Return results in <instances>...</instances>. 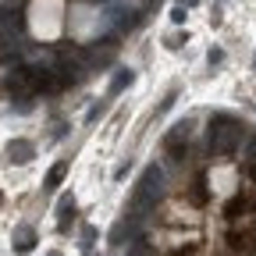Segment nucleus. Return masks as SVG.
I'll return each mask as SVG.
<instances>
[{
    "label": "nucleus",
    "instance_id": "39448f33",
    "mask_svg": "<svg viewBox=\"0 0 256 256\" xmlns=\"http://www.w3.org/2000/svg\"><path fill=\"white\" fill-rule=\"evenodd\" d=\"M32 246H36V232L28 224H18L14 228V252H32Z\"/></svg>",
    "mask_w": 256,
    "mask_h": 256
},
{
    "label": "nucleus",
    "instance_id": "423d86ee",
    "mask_svg": "<svg viewBox=\"0 0 256 256\" xmlns=\"http://www.w3.org/2000/svg\"><path fill=\"white\" fill-rule=\"evenodd\" d=\"M32 153H36V146H32L28 139H14L8 146V156L14 160V164H25V160H32Z\"/></svg>",
    "mask_w": 256,
    "mask_h": 256
},
{
    "label": "nucleus",
    "instance_id": "f8f14e48",
    "mask_svg": "<svg viewBox=\"0 0 256 256\" xmlns=\"http://www.w3.org/2000/svg\"><path fill=\"white\" fill-rule=\"evenodd\" d=\"M46 256H60V249H50V252H46Z\"/></svg>",
    "mask_w": 256,
    "mask_h": 256
},
{
    "label": "nucleus",
    "instance_id": "0eeeda50",
    "mask_svg": "<svg viewBox=\"0 0 256 256\" xmlns=\"http://www.w3.org/2000/svg\"><path fill=\"white\" fill-rule=\"evenodd\" d=\"M64 174H68V160H57V164L50 168V174H46V182H43V188H46V192H54V188H60V182H64Z\"/></svg>",
    "mask_w": 256,
    "mask_h": 256
},
{
    "label": "nucleus",
    "instance_id": "f257e3e1",
    "mask_svg": "<svg viewBox=\"0 0 256 256\" xmlns=\"http://www.w3.org/2000/svg\"><path fill=\"white\" fill-rule=\"evenodd\" d=\"M25 22H28V32L36 40L54 43L64 32V25H68V8H64V0H28Z\"/></svg>",
    "mask_w": 256,
    "mask_h": 256
},
{
    "label": "nucleus",
    "instance_id": "1a4fd4ad",
    "mask_svg": "<svg viewBox=\"0 0 256 256\" xmlns=\"http://www.w3.org/2000/svg\"><path fill=\"white\" fill-rule=\"evenodd\" d=\"M132 78H136V75H132V72H121V75H118V78H114V86H110V96H118V92H121V89H124V86H132Z\"/></svg>",
    "mask_w": 256,
    "mask_h": 256
},
{
    "label": "nucleus",
    "instance_id": "7ed1b4c3",
    "mask_svg": "<svg viewBox=\"0 0 256 256\" xmlns=\"http://www.w3.org/2000/svg\"><path fill=\"white\" fill-rule=\"evenodd\" d=\"M100 28H104V11L96 4H89V0H75V4H72V18H68L72 40L89 46V43L100 40Z\"/></svg>",
    "mask_w": 256,
    "mask_h": 256
},
{
    "label": "nucleus",
    "instance_id": "ddd939ff",
    "mask_svg": "<svg viewBox=\"0 0 256 256\" xmlns=\"http://www.w3.org/2000/svg\"><path fill=\"white\" fill-rule=\"evenodd\" d=\"M0 203H4V192H0Z\"/></svg>",
    "mask_w": 256,
    "mask_h": 256
},
{
    "label": "nucleus",
    "instance_id": "20e7f679",
    "mask_svg": "<svg viewBox=\"0 0 256 256\" xmlns=\"http://www.w3.org/2000/svg\"><path fill=\"white\" fill-rule=\"evenodd\" d=\"M72 220H75V200L72 196H60V203H57V228L68 232Z\"/></svg>",
    "mask_w": 256,
    "mask_h": 256
},
{
    "label": "nucleus",
    "instance_id": "9d476101",
    "mask_svg": "<svg viewBox=\"0 0 256 256\" xmlns=\"http://www.w3.org/2000/svg\"><path fill=\"white\" fill-rule=\"evenodd\" d=\"M238 214H246V200H242V196H235V200L228 203V217H238Z\"/></svg>",
    "mask_w": 256,
    "mask_h": 256
},
{
    "label": "nucleus",
    "instance_id": "6e6552de",
    "mask_svg": "<svg viewBox=\"0 0 256 256\" xmlns=\"http://www.w3.org/2000/svg\"><path fill=\"white\" fill-rule=\"evenodd\" d=\"M206 200H210L206 182H192V188H188V203H192V206H203Z\"/></svg>",
    "mask_w": 256,
    "mask_h": 256
},
{
    "label": "nucleus",
    "instance_id": "9b49d317",
    "mask_svg": "<svg viewBox=\"0 0 256 256\" xmlns=\"http://www.w3.org/2000/svg\"><path fill=\"white\" fill-rule=\"evenodd\" d=\"M249 153H252V156H256V136H252V139H249Z\"/></svg>",
    "mask_w": 256,
    "mask_h": 256
},
{
    "label": "nucleus",
    "instance_id": "f03ea898",
    "mask_svg": "<svg viewBox=\"0 0 256 256\" xmlns=\"http://www.w3.org/2000/svg\"><path fill=\"white\" fill-rule=\"evenodd\" d=\"M242 139H246V128H242L238 118H232V114H214V118H210V136H206V142H210V153H214V156H232Z\"/></svg>",
    "mask_w": 256,
    "mask_h": 256
}]
</instances>
